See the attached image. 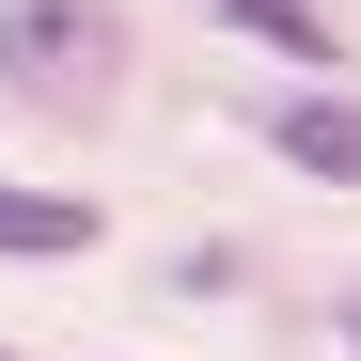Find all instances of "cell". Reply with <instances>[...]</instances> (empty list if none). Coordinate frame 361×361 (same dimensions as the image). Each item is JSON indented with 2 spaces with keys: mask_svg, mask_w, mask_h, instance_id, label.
I'll return each mask as SVG.
<instances>
[{
  "mask_svg": "<svg viewBox=\"0 0 361 361\" xmlns=\"http://www.w3.org/2000/svg\"><path fill=\"white\" fill-rule=\"evenodd\" d=\"M0 79L47 94V110H94L110 79H126V32L79 16V0H0Z\"/></svg>",
  "mask_w": 361,
  "mask_h": 361,
  "instance_id": "6da1fadb",
  "label": "cell"
},
{
  "mask_svg": "<svg viewBox=\"0 0 361 361\" xmlns=\"http://www.w3.org/2000/svg\"><path fill=\"white\" fill-rule=\"evenodd\" d=\"M79 235H94V204H79V189H16V173H0V252H16V267L79 252Z\"/></svg>",
  "mask_w": 361,
  "mask_h": 361,
  "instance_id": "7a4b0ae2",
  "label": "cell"
},
{
  "mask_svg": "<svg viewBox=\"0 0 361 361\" xmlns=\"http://www.w3.org/2000/svg\"><path fill=\"white\" fill-rule=\"evenodd\" d=\"M267 142H283L298 173H330V189H345V173H361V110H330V94H314V110H267Z\"/></svg>",
  "mask_w": 361,
  "mask_h": 361,
  "instance_id": "3957f363",
  "label": "cell"
},
{
  "mask_svg": "<svg viewBox=\"0 0 361 361\" xmlns=\"http://www.w3.org/2000/svg\"><path fill=\"white\" fill-rule=\"evenodd\" d=\"M252 47H298V63H330V0H220Z\"/></svg>",
  "mask_w": 361,
  "mask_h": 361,
  "instance_id": "277c9868",
  "label": "cell"
},
{
  "mask_svg": "<svg viewBox=\"0 0 361 361\" xmlns=\"http://www.w3.org/2000/svg\"><path fill=\"white\" fill-rule=\"evenodd\" d=\"M345 330H361V314H345Z\"/></svg>",
  "mask_w": 361,
  "mask_h": 361,
  "instance_id": "5b68a950",
  "label": "cell"
}]
</instances>
